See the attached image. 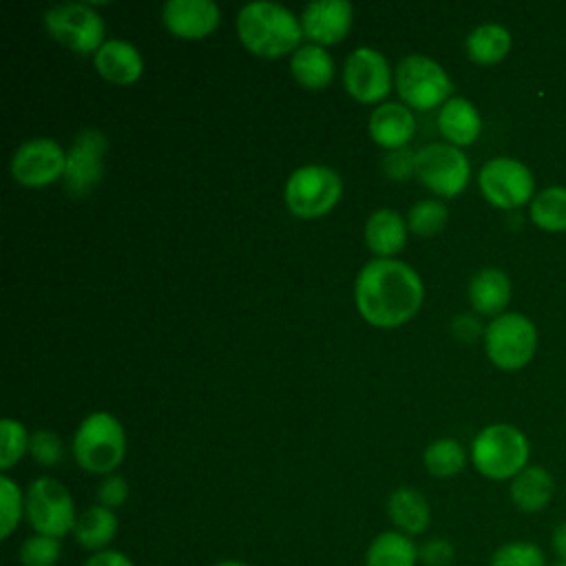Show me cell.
I'll list each match as a JSON object with an SVG mask.
<instances>
[{
  "label": "cell",
  "mask_w": 566,
  "mask_h": 566,
  "mask_svg": "<svg viewBox=\"0 0 566 566\" xmlns=\"http://www.w3.org/2000/svg\"><path fill=\"white\" fill-rule=\"evenodd\" d=\"M424 298L418 272L396 259L365 263L354 283L360 316L374 327H398L416 316Z\"/></svg>",
  "instance_id": "cell-1"
},
{
  "label": "cell",
  "mask_w": 566,
  "mask_h": 566,
  "mask_svg": "<svg viewBox=\"0 0 566 566\" xmlns=\"http://www.w3.org/2000/svg\"><path fill=\"white\" fill-rule=\"evenodd\" d=\"M237 33L241 44L259 57H281L301 46V20L283 4L254 0L239 9Z\"/></svg>",
  "instance_id": "cell-2"
},
{
  "label": "cell",
  "mask_w": 566,
  "mask_h": 566,
  "mask_svg": "<svg viewBox=\"0 0 566 566\" xmlns=\"http://www.w3.org/2000/svg\"><path fill=\"white\" fill-rule=\"evenodd\" d=\"M77 467L93 475H111L126 455V431L108 411L88 413L71 444Z\"/></svg>",
  "instance_id": "cell-3"
},
{
  "label": "cell",
  "mask_w": 566,
  "mask_h": 566,
  "mask_svg": "<svg viewBox=\"0 0 566 566\" xmlns=\"http://www.w3.org/2000/svg\"><path fill=\"white\" fill-rule=\"evenodd\" d=\"M531 444L522 429L509 422L486 424L471 442V462L489 480H513L528 467Z\"/></svg>",
  "instance_id": "cell-4"
},
{
  "label": "cell",
  "mask_w": 566,
  "mask_h": 566,
  "mask_svg": "<svg viewBox=\"0 0 566 566\" xmlns=\"http://www.w3.org/2000/svg\"><path fill=\"white\" fill-rule=\"evenodd\" d=\"M24 520L33 533L55 539L66 537L77 520L71 491L51 475L35 478L24 491Z\"/></svg>",
  "instance_id": "cell-5"
},
{
  "label": "cell",
  "mask_w": 566,
  "mask_h": 566,
  "mask_svg": "<svg viewBox=\"0 0 566 566\" xmlns=\"http://www.w3.org/2000/svg\"><path fill=\"white\" fill-rule=\"evenodd\" d=\"M343 195L340 175L321 164L296 168L285 181V203L294 217L316 219L327 214Z\"/></svg>",
  "instance_id": "cell-6"
},
{
  "label": "cell",
  "mask_w": 566,
  "mask_h": 566,
  "mask_svg": "<svg viewBox=\"0 0 566 566\" xmlns=\"http://www.w3.org/2000/svg\"><path fill=\"white\" fill-rule=\"evenodd\" d=\"M484 349L489 360L504 371L522 369L537 349V327L520 312H504L484 329Z\"/></svg>",
  "instance_id": "cell-7"
},
{
  "label": "cell",
  "mask_w": 566,
  "mask_h": 566,
  "mask_svg": "<svg viewBox=\"0 0 566 566\" xmlns=\"http://www.w3.org/2000/svg\"><path fill=\"white\" fill-rule=\"evenodd\" d=\"M394 82L400 99L416 111H431L451 99L453 82L436 60L411 53L402 57L394 71Z\"/></svg>",
  "instance_id": "cell-8"
},
{
  "label": "cell",
  "mask_w": 566,
  "mask_h": 566,
  "mask_svg": "<svg viewBox=\"0 0 566 566\" xmlns=\"http://www.w3.org/2000/svg\"><path fill=\"white\" fill-rule=\"evenodd\" d=\"M413 175L433 195L451 199L467 188L471 164L462 148L449 142H433L416 150Z\"/></svg>",
  "instance_id": "cell-9"
},
{
  "label": "cell",
  "mask_w": 566,
  "mask_h": 566,
  "mask_svg": "<svg viewBox=\"0 0 566 566\" xmlns=\"http://www.w3.org/2000/svg\"><path fill=\"white\" fill-rule=\"evenodd\" d=\"M44 27L55 42L75 53H97L106 42L102 15L86 2H62L46 9Z\"/></svg>",
  "instance_id": "cell-10"
},
{
  "label": "cell",
  "mask_w": 566,
  "mask_h": 566,
  "mask_svg": "<svg viewBox=\"0 0 566 566\" xmlns=\"http://www.w3.org/2000/svg\"><path fill=\"white\" fill-rule=\"evenodd\" d=\"M478 186L484 199L502 210L520 208L535 197V177L526 164L513 157L489 159L478 175Z\"/></svg>",
  "instance_id": "cell-11"
},
{
  "label": "cell",
  "mask_w": 566,
  "mask_h": 566,
  "mask_svg": "<svg viewBox=\"0 0 566 566\" xmlns=\"http://www.w3.org/2000/svg\"><path fill=\"white\" fill-rule=\"evenodd\" d=\"M66 150L51 137L22 142L9 164L11 177L29 188H42L64 177Z\"/></svg>",
  "instance_id": "cell-12"
},
{
  "label": "cell",
  "mask_w": 566,
  "mask_h": 566,
  "mask_svg": "<svg viewBox=\"0 0 566 566\" xmlns=\"http://www.w3.org/2000/svg\"><path fill=\"white\" fill-rule=\"evenodd\" d=\"M108 150V139L97 128H84L75 135L71 148L66 150L64 168V190L71 197L88 195L102 179L104 155Z\"/></svg>",
  "instance_id": "cell-13"
},
{
  "label": "cell",
  "mask_w": 566,
  "mask_h": 566,
  "mask_svg": "<svg viewBox=\"0 0 566 566\" xmlns=\"http://www.w3.org/2000/svg\"><path fill=\"white\" fill-rule=\"evenodd\" d=\"M343 84L356 102L371 104L385 99L391 91V69L387 57L371 46L354 49L343 66Z\"/></svg>",
  "instance_id": "cell-14"
},
{
  "label": "cell",
  "mask_w": 566,
  "mask_h": 566,
  "mask_svg": "<svg viewBox=\"0 0 566 566\" xmlns=\"http://www.w3.org/2000/svg\"><path fill=\"white\" fill-rule=\"evenodd\" d=\"M354 22V7L347 0H314L301 13L303 35L310 44L329 46L349 33Z\"/></svg>",
  "instance_id": "cell-15"
},
{
  "label": "cell",
  "mask_w": 566,
  "mask_h": 566,
  "mask_svg": "<svg viewBox=\"0 0 566 566\" xmlns=\"http://www.w3.org/2000/svg\"><path fill=\"white\" fill-rule=\"evenodd\" d=\"M161 20L181 40H203L219 27L221 11L212 0H168L161 7Z\"/></svg>",
  "instance_id": "cell-16"
},
{
  "label": "cell",
  "mask_w": 566,
  "mask_h": 566,
  "mask_svg": "<svg viewBox=\"0 0 566 566\" xmlns=\"http://www.w3.org/2000/svg\"><path fill=\"white\" fill-rule=\"evenodd\" d=\"M369 137L387 153L407 148L416 133V117L407 104L382 102L369 115Z\"/></svg>",
  "instance_id": "cell-17"
},
{
  "label": "cell",
  "mask_w": 566,
  "mask_h": 566,
  "mask_svg": "<svg viewBox=\"0 0 566 566\" xmlns=\"http://www.w3.org/2000/svg\"><path fill=\"white\" fill-rule=\"evenodd\" d=\"M95 71L113 84H133L144 73V60L137 46L126 40H106L93 55Z\"/></svg>",
  "instance_id": "cell-18"
},
{
  "label": "cell",
  "mask_w": 566,
  "mask_h": 566,
  "mask_svg": "<svg viewBox=\"0 0 566 566\" xmlns=\"http://www.w3.org/2000/svg\"><path fill=\"white\" fill-rule=\"evenodd\" d=\"M509 495L517 511L539 513L551 504L555 495V480L544 467L528 464L511 480Z\"/></svg>",
  "instance_id": "cell-19"
},
{
  "label": "cell",
  "mask_w": 566,
  "mask_h": 566,
  "mask_svg": "<svg viewBox=\"0 0 566 566\" xmlns=\"http://www.w3.org/2000/svg\"><path fill=\"white\" fill-rule=\"evenodd\" d=\"M438 128L449 144L462 148L480 137L482 117L467 97H451L438 111Z\"/></svg>",
  "instance_id": "cell-20"
},
{
  "label": "cell",
  "mask_w": 566,
  "mask_h": 566,
  "mask_svg": "<svg viewBox=\"0 0 566 566\" xmlns=\"http://www.w3.org/2000/svg\"><path fill=\"white\" fill-rule=\"evenodd\" d=\"M387 515L396 531L413 537L422 535L431 524V506L413 486H398L387 500Z\"/></svg>",
  "instance_id": "cell-21"
},
{
  "label": "cell",
  "mask_w": 566,
  "mask_h": 566,
  "mask_svg": "<svg viewBox=\"0 0 566 566\" xmlns=\"http://www.w3.org/2000/svg\"><path fill=\"white\" fill-rule=\"evenodd\" d=\"M407 221L391 208H378L365 221V243L378 259H391L405 248Z\"/></svg>",
  "instance_id": "cell-22"
},
{
  "label": "cell",
  "mask_w": 566,
  "mask_h": 566,
  "mask_svg": "<svg viewBox=\"0 0 566 566\" xmlns=\"http://www.w3.org/2000/svg\"><path fill=\"white\" fill-rule=\"evenodd\" d=\"M469 301L478 314L500 316L511 301V279L500 268H482L469 281Z\"/></svg>",
  "instance_id": "cell-23"
},
{
  "label": "cell",
  "mask_w": 566,
  "mask_h": 566,
  "mask_svg": "<svg viewBox=\"0 0 566 566\" xmlns=\"http://www.w3.org/2000/svg\"><path fill=\"white\" fill-rule=\"evenodd\" d=\"M117 528H119V522L115 511L102 504H93L82 513H77L71 535L84 551L99 553L111 546V542L117 535Z\"/></svg>",
  "instance_id": "cell-24"
},
{
  "label": "cell",
  "mask_w": 566,
  "mask_h": 566,
  "mask_svg": "<svg viewBox=\"0 0 566 566\" xmlns=\"http://www.w3.org/2000/svg\"><path fill=\"white\" fill-rule=\"evenodd\" d=\"M292 77L310 91L325 88L334 77V60L318 44H301L290 57Z\"/></svg>",
  "instance_id": "cell-25"
},
{
  "label": "cell",
  "mask_w": 566,
  "mask_h": 566,
  "mask_svg": "<svg viewBox=\"0 0 566 566\" xmlns=\"http://www.w3.org/2000/svg\"><path fill=\"white\" fill-rule=\"evenodd\" d=\"M363 564L365 566H416L420 564L418 544L409 535L396 528L382 531L369 542Z\"/></svg>",
  "instance_id": "cell-26"
},
{
  "label": "cell",
  "mask_w": 566,
  "mask_h": 566,
  "mask_svg": "<svg viewBox=\"0 0 566 566\" xmlns=\"http://www.w3.org/2000/svg\"><path fill=\"white\" fill-rule=\"evenodd\" d=\"M511 33L506 27L495 24V22H486L475 27L464 42L467 55L469 60H473L475 64H497L500 60L506 57V53L511 51Z\"/></svg>",
  "instance_id": "cell-27"
},
{
  "label": "cell",
  "mask_w": 566,
  "mask_h": 566,
  "mask_svg": "<svg viewBox=\"0 0 566 566\" xmlns=\"http://www.w3.org/2000/svg\"><path fill=\"white\" fill-rule=\"evenodd\" d=\"M531 221L546 232L566 230V186H548L531 201Z\"/></svg>",
  "instance_id": "cell-28"
},
{
  "label": "cell",
  "mask_w": 566,
  "mask_h": 566,
  "mask_svg": "<svg viewBox=\"0 0 566 566\" xmlns=\"http://www.w3.org/2000/svg\"><path fill=\"white\" fill-rule=\"evenodd\" d=\"M422 462L433 478H453L464 469L467 451L455 438H438L427 444Z\"/></svg>",
  "instance_id": "cell-29"
},
{
  "label": "cell",
  "mask_w": 566,
  "mask_h": 566,
  "mask_svg": "<svg viewBox=\"0 0 566 566\" xmlns=\"http://www.w3.org/2000/svg\"><path fill=\"white\" fill-rule=\"evenodd\" d=\"M447 206L440 199H420L407 214V228L418 237H433L447 226Z\"/></svg>",
  "instance_id": "cell-30"
},
{
  "label": "cell",
  "mask_w": 566,
  "mask_h": 566,
  "mask_svg": "<svg viewBox=\"0 0 566 566\" xmlns=\"http://www.w3.org/2000/svg\"><path fill=\"white\" fill-rule=\"evenodd\" d=\"M24 517V493L7 473L0 475V537L9 539Z\"/></svg>",
  "instance_id": "cell-31"
},
{
  "label": "cell",
  "mask_w": 566,
  "mask_h": 566,
  "mask_svg": "<svg viewBox=\"0 0 566 566\" xmlns=\"http://www.w3.org/2000/svg\"><path fill=\"white\" fill-rule=\"evenodd\" d=\"M31 433L15 418H2L0 422V469L9 471L15 467L24 453H29Z\"/></svg>",
  "instance_id": "cell-32"
},
{
  "label": "cell",
  "mask_w": 566,
  "mask_h": 566,
  "mask_svg": "<svg viewBox=\"0 0 566 566\" xmlns=\"http://www.w3.org/2000/svg\"><path fill=\"white\" fill-rule=\"evenodd\" d=\"M489 566H546V555L531 539H511L493 551Z\"/></svg>",
  "instance_id": "cell-33"
},
{
  "label": "cell",
  "mask_w": 566,
  "mask_h": 566,
  "mask_svg": "<svg viewBox=\"0 0 566 566\" xmlns=\"http://www.w3.org/2000/svg\"><path fill=\"white\" fill-rule=\"evenodd\" d=\"M62 557V539L33 533L29 535L20 548L18 559L22 566H55Z\"/></svg>",
  "instance_id": "cell-34"
},
{
  "label": "cell",
  "mask_w": 566,
  "mask_h": 566,
  "mask_svg": "<svg viewBox=\"0 0 566 566\" xmlns=\"http://www.w3.org/2000/svg\"><path fill=\"white\" fill-rule=\"evenodd\" d=\"M64 442L55 431L38 429L29 438V455L42 467H57L64 460Z\"/></svg>",
  "instance_id": "cell-35"
},
{
  "label": "cell",
  "mask_w": 566,
  "mask_h": 566,
  "mask_svg": "<svg viewBox=\"0 0 566 566\" xmlns=\"http://www.w3.org/2000/svg\"><path fill=\"white\" fill-rule=\"evenodd\" d=\"M455 559V548L444 537H431L418 544V562L422 566H449Z\"/></svg>",
  "instance_id": "cell-36"
},
{
  "label": "cell",
  "mask_w": 566,
  "mask_h": 566,
  "mask_svg": "<svg viewBox=\"0 0 566 566\" xmlns=\"http://www.w3.org/2000/svg\"><path fill=\"white\" fill-rule=\"evenodd\" d=\"M126 500H128V482L124 480V475H117V473L104 475V480L97 484V504L115 511Z\"/></svg>",
  "instance_id": "cell-37"
},
{
  "label": "cell",
  "mask_w": 566,
  "mask_h": 566,
  "mask_svg": "<svg viewBox=\"0 0 566 566\" xmlns=\"http://www.w3.org/2000/svg\"><path fill=\"white\" fill-rule=\"evenodd\" d=\"M413 150L409 148H398V150H389L385 155V172L391 179H407L413 172Z\"/></svg>",
  "instance_id": "cell-38"
},
{
  "label": "cell",
  "mask_w": 566,
  "mask_h": 566,
  "mask_svg": "<svg viewBox=\"0 0 566 566\" xmlns=\"http://www.w3.org/2000/svg\"><path fill=\"white\" fill-rule=\"evenodd\" d=\"M82 566H135V562L122 551L106 548L99 553H91Z\"/></svg>",
  "instance_id": "cell-39"
},
{
  "label": "cell",
  "mask_w": 566,
  "mask_h": 566,
  "mask_svg": "<svg viewBox=\"0 0 566 566\" xmlns=\"http://www.w3.org/2000/svg\"><path fill=\"white\" fill-rule=\"evenodd\" d=\"M453 332L462 340H475V336H480V332H482V325H480V321L475 316L462 314V316H455Z\"/></svg>",
  "instance_id": "cell-40"
},
{
  "label": "cell",
  "mask_w": 566,
  "mask_h": 566,
  "mask_svg": "<svg viewBox=\"0 0 566 566\" xmlns=\"http://www.w3.org/2000/svg\"><path fill=\"white\" fill-rule=\"evenodd\" d=\"M551 548L557 555V562H566V522H559L551 535Z\"/></svg>",
  "instance_id": "cell-41"
},
{
  "label": "cell",
  "mask_w": 566,
  "mask_h": 566,
  "mask_svg": "<svg viewBox=\"0 0 566 566\" xmlns=\"http://www.w3.org/2000/svg\"><path fill=\"white\" fill-rule=\"evenodd\" d=\"M212 566H252V564H248V562H243V559H219V562L212 564Z\"/></svg>",
  "instance_id": "cell-42"
},
{
  "label": "cell",
  "mask_w": 566,
  "mask_h": 566,
  "mask_svg": "<svg viewBox=\"0 0 566 566\" xmlns=\"http://www.w3.org/2000/svg\"><path fill=\"white\" fill-rule=\"evenodd\" d=\"M553 566H566V562H555Z\"/></svg>",
  "instance_id": "cell-43"
}]
</instances>
